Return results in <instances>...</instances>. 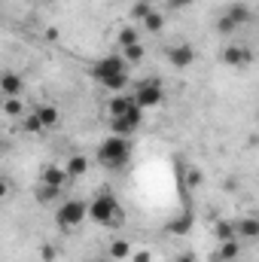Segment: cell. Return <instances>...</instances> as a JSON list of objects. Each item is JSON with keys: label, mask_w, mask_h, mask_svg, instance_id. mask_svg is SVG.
Segmentation results:
<instances>
[{"label": "cell", "mask_w": 259, "mask_h": 262, "mask_svg": "<svg viewBox=\"0 0 259 262\" xmlns=\"http://www.w3.org/2000/svg\"><path fill=\"white\" fill-rule=\"evenodd\" d=\"M95 156H98V162L107 171H119V168L128 165V159H131V140L128 137H119V134H110L107 140H101Z\"/></svg>", "instance_id": "cell-1"}, {"label": "cell", "mask_w": 259, "mask_h": 262, "mask_svg": "<svg viewBox=\"0 0 259 262\" xmlns=\"http://www.w3.org/2000/svg\"><path fill=\"white\" fill-rule=\"evenodd\" d=\"M89 216L95 223H101V226H113L119 220V201H116V195L110 189H101L98 195L89 201Z\"/></svg>", "instance_id": "cell-2"}, {"label": "cell", "mask_w": 259, "mask_h": 262, "mask_svg": "<svg viewBox=\"0 0 259 262\" xmlns=\"http://www.w3.org/2000/svg\"><path fill=\"white\" fill-rule=\"evenodd\" d=\"M85 216H89V201H82V198H67L55 210V223L61 229H76Z\"/></svg>", "instance_id": "cell-3"}, {"label": "cell", "mask_w": 259, "mask_h": 262, "mask_svg": "<svg viewBox=\"0 0 259 262\" xmlns=\"http://www.w3.org/2000/svg\"><path fill=\"white\" fill-rule=\"evenodd\" d=\"M131 101L140 107V110H149V107H159L165 101V92H162V82L159 79H140L137 82V92L131 95Z\"/></svg>", "instance_id": "cell-4"}, {"label": "cell", "mask_w": 259, "mask_h": 262, "mask_svg": "<svg viewBox=\"0 0 259 262\" xmlns=\"http://www.w3.org/2000/svg\"><path fill=\"white\" fill-rule=\"evenodd\" d=\"M140 125H143V110H140L137 104L128 107L122 116H113V119H110V131H113V134H119V137H131Z\"/></svg>", "instance_id": "cell-5"}, {"label": "cell", "mask_w": 259, "mask_h": 262, "mask_svg": "<svg viewBox=\"0 0 259 262\" xmlns=\"http://www.w3.org/2000/svg\"><path fill=\"white\" fill-rule=\"evenodd\" d=\"M128 70V61L122 58V55H104V58H98L95 64H92V76L101 82V79H107V76H113V73H125Z\"/></svg>", "instance_id": "cell-6"}, {"label": "cell", "mask_w": 259, "mask_h": 262, "mask_svg": "<svg viewBox=\"0 0 259 262\" xmlns=\"http://www.w3.org/2000/svg\"><path fill=\"white\" fill-rule=\"evenodd\" d=\"M165 58L171 61V67L186 70V67L195 61V46H192V43H174V46H168V49H165Z\"/></svg>", "instance_id": "cell-7"}, {"label": "cell", "mask_w": 259, "mask_h": 262, "mask_svg": "<svg viewBox=\"0 0 259 262\" xmlns=\"http://www.w3.org/2000/svg\"><path fill=\"white\" fill-rule=\"evenodd\" d=\"M223 64H229V67L253 64V49H250V46H241V43H229V46L223 49Z\"/></svg>", "instance_id": "cell-8"}, {"label": "cell", "mask_w": 259, "mask_h": 262, "mask_svg": "<svg viewBox=\"0 0 259 262\" xmlns=\"http://www.w3.org/2000/svg\"><path fill=\"white\" fill-rule=\"evenodd\" d=\"M21 92H25L21 73H15V70L0 73V95H3V98H21Z\"/></svg>", "instance_id": "cell-9"}, {"label": "cell", "mask_w": 259, "mask_h": 262, "mask_svg": "<svg viewBox=\"0 0 259 262\" xmlns=\"http://www.w3.org/2000/svg\"><path fill=\"white\" fill-rule=\"evenodd\" d=\"M235 28H244L247 21H253V9H250V3H244V0H238V3H229L226 6V12H223Z\"/></svg>", "instance_id": "cell-10"}, {"label": "cell", "mask_w": 259, "mask_h": 262, "mask_svg": "<svg viewBox=\"0 0 259 262\" xmlns=\"http://www.w3.org/2000/svg\"><path fill=\"white\" fill-rule=\"evenodd\" d=\"M192 226H195V216H192V210L186 207V210H180L174 220H168V226H165V229H168V235H177V238H180V235H189V232H192Z\"/></svg>", "instance_id": "cell-11"}, {"label": "cell", "mask_w": 259, "mask_h": 262, "mask_svg": "<svg viewBox=\"0 0 259 262\" xmlns=\"http://www.w3.org/2000/svg\"><path fill=\"white\" fill-rule=\"evenodd\" d=\"M40 183H46V186H55V189H64L67 183V174H64V165H46L43 168V174H40Z\"/></svg>", "instance_id": "cell-12"}, {"label": "cell", "mask_w": 259, "mask_h": 262, "mask_svg": "<svg viewBox=\"0 0 259 262\" xmlns=\"http://www.w3.org/2000/svg\"><path fill=\"white\" fill-rule=\"evenodd\" d=\"M235 238H244V241H256L259 238V220L256 216H244L235 223Z\"/></svg>", "instance_id": "cell-13"}, {"label": "cell", "mask_w": 259, "mask_h": 262, "mask_svg": "<svg viewBox=\"0 0 259 262\" xmlns=\"http://www.w3.org/2000/svg\"><path fill=\"white\" fill-rule=\"evenodd\" d=\"M64 174H67V180L85 177V174H89V156H70L67 165H64Z\"/></svg>", "instance_id": "cell-14"}, {"label": "cell", "mask_w": 259, "mask_h": 262, "mask_svg": "<svg viewBox=\"0 0 259 262\" xmlns=\"http://www.w3.org/2000/svg\"><path fill=\"white\" fill-rule=\"evenodd\" d=\"M34 116L40 119V125H43V128L58 125V107H55V104H40V107L34 110Z\"/></svg>", "instance_id": "cell-15"}, {"label": "cell", "mask_w": 259, "mask_h": 262, "mask_svg": "<svg viewBox=\"0 0 259 262\" xmlns=\"http://www.w3.org/2000/svg\"><path fill=\"white\" fill-rule=\"evenodd\" d=\"M213 256H220L223 262H235L238 256H241V241H238V238H232V241H220V250H217Z\"/></svg>", "instance_id": "cell-16"}, {"label": "cell", "mask_w": 259, "mask_h": 262, "mask_svg": "<svg viewBox=\"0 0 259 262\" xmlns=\"http://www.w3.org/2000/svg\"><path fill=\"white\" fill-rule=\"evenodd\" d=\"M140 25H143V31H146V34H162V31H165V15H162L159 9H153Z\"/></svg>", "instance_id": "cell-17"}, {"label": "cell", "mask_w": 259, "mask_h": 262, "mask_svg": "<svg viewBox=\"0 0 259 262\" xmlns=\"http://www.w3.org/2000/svg\"><path fill=\"white\" fill-rule=\"evenodd\" d=\"M128 107H134V101H131V98H125V95H116V98H110L107 113H110V119H113V116H122Z\"/></svg>", "instance_id": "cell-18"}, {"label": "cell", "mask_w": 259, "mask_h": 262, "mask_svg": "<svg viewBox=\"0 0 259 262\" xmlns=\"http://www.w3.org/2000/svg\"><path fill=\"white\" fill-rule=\"evenodd\" d=\"M0 113H6V116L18 119V116L25 113V101H21V98H3V104H0Z\"/></svg>", "instance_id": "cell-19"}, {"label": "cell", "mask_w": 259, "mask_h": 262, "mask_svg": "<svg viewBox=\"0 0 259 262\" xmlns=\"http://www.w3.org/2000/svg\"><path fill=\"white\" fill-rule=\"evenodd\" d=\"M61 192H64V189H55V186L40 183L34 195H37V201H40V204H52V201H58V198H61Z\"/></svg>", "instance_id": "cell-20"}, {"label": "cell", "mask_w": 259, "mask_h": 262, "mask_svg": "<svg viewBox=\"0 0 259 262\" xmlns=\"http://www.w3.org/2000/svg\"><path fill=\"white\" fill-rule=\"evenodd\" d=\"M101 85H104V89H110V92H122V89L128 85V70H125V73H113V76L101 79Z\"/></svg>", "instance_id": "cell-21"}, {"label": "cell", "mask_w": 259, "mask_h": 262, "mask_svg": "<svg viewBox=\"0 0 259 262\" xmlns=\"http://www.w3.org/2000/svg\"><path fill=\"white\" fill-rule=\"evenodd\" d=\"M110 256H113V259H125V256H131V244L125 241V238L110 241Z\"/></svg>", "instance_id": "cell-22"}, {"label": "cell", "mask_w": 259, "mask_h": 262, "mask_svg": "<svg viewBox=\"0 0 259 262\" xmlns=\"http://www.w3.org/2000/svg\"><path fill=\"white\" fill-rule=\"evenodd\" d=\"M134 43H140V34H137L134 25H125V28L119 31V46L125 49V46H134Z\"/></svg>", "instance_id": "cell-23"}, {"label": "cell", "mask_w": 259, "mask_h": 262, "mask_svg": "<svg viewBox=\"0 0 259 262\" xmlns=\"http://www.w3.org/2000/svg\"><path fill=\"white\" fill-rule=\"evenodd\" d=\"M143 55H146L143 43H134V46H125V49H122V58H125V61H131V64L143 61Z\"/></svg>", "instance_id": "cell-24"}, {"label": "cell", "mask_w": 259, "mask_h": 262, "mask_svg": "<svg viewBox=\"0 0 259 262\" xmlns=\"http://www.w3.org/2000/svg\"><path fill=\"white\" fill-rule=\"evenodd\" d=\"M213 232H217V238H220V241H232V238H235V223H229V220H220Z\"/></svg>", "instance_id": "cell-25"}, {"label": "cell", "mask_w": 259, "mask_h": 262, "mask_svg": "<svg viewBox=\"0 0 259 262\" xmlns=\"http://www.w3.org/2000/svg\"><path fill=\"white\" fill-rule=\"evenodd\" d=\"M153 9H156L153 3H134V6H131V18H134V21H143Z\"/></svg>", "instance_id": "cell-26"}, {"label": "cell", "mask_w": 259, "mask_h": 262, "mask_svg": "<svg viewBox=\"0 0 259 262\" xmlns=\"http://www.w3.org/2000/svg\"><path fill=\"white\" fill-rule=\"evenodd\" d=\"M186 183H189V189H198L204 183V174L198 168H186Z\"/></svg>", "instance_id": "cell-27"}, {"label": "cell", "mask_w": 259, "mask_h": 262, "mask_svg": "<svg viewBox=\"0 0 259 262\" xmlns=\"http://www.w3.org/2000/svg\"><path fill=\"white\" fill-rule=\"evenodd\" d=\"M217 31L223 34V37H232V34H238V28L226 18V15H220V21H217Z\"/></svg>", "instance_id": "cell-28"}, {"label": "cell", "mask_w": 259, "mask_h": 262, "mask_svg": "<svg viewBox=\"0 0 259 262\" xmlns=\"http://www.w3.org/2000/svg\"><path fill=\"white\" fill-rule=\"evenodd\" d=\"M40 259H43V262H55V259H58L55 244H40Z\"/></svg>", "instance_id": "cell-29"}, {"label": "cell", "mask_w": 259, "mask_h": 262, "mask_svg": "<svg viewBox=\"0 0 259 262\" xmlns=\"http://www.w3.org/2000/svg\"><path fill=\"white\" fill-rule=\"evenodd\" d=\"M25 131H28V134H40V131H46V128H43V125H40V119L31 113V116L25 119Z\"/></svg>", "instance_id": "cell-30"}, {"label": "cell", "mask_w": 259, "mask_h": 262, "mask_svg": "<svg viewBox=\"0 0 259 262\" xmlns=\"http://www.w3.org/2000/svg\"><path fill=\"white\" fill-rule=\"evenodd\" d=\"M168 3V9H174V12H180V9H189L195 0H165Z\"/></svg>", "instance_id": "cell-31"}, {"label": "cell", "mask_w": 259, "mask_h": 262, "mask_svg": "<svg viewBox=\"0 0 259 262\" xmlns=\"http://www.w3.org/2000/svg\"><path fill=\"white\" fill-rule=\"evenodd\" d=\"M131 256H134V262H149V259H153V253H149V250H137V253H131Z\"/></svg>", "instance_id": "cell-32"}, {"label": "cell", "mask_w": 259, "mask_h": 262, "mask_svg": "<svg viewBox=\"0 0 259 262\" xmlns=\"http://www.w3.org/2000/svg\"><path fill=\"white\" fill-rule=\"evenodd\" d=\"M6 195H9V180H6V177H0V201H3Z\"/></svg>", "instance_id": "cell-33"}, {"label": "cell", "mask_w": 259, "mask_h": 262, "mask_svg": "<svg viewBox=\"0 0 259 262\" xmlns=\"http://www.w3.org/2000/svg\"><path fill=\"white\" fill-rule=\"evenodd\" d=\"M174 262H195V256H192V253H180Z\"/></svg>", "instance_id": "cell-34"}, {"label": "cell", "mask_w": 259, "mask_h": 262, "mask_svg": "<svg viewBox=\"0 0 259 262\" xmlns=\"http://www.w3.org/2000/svg\"><path fill=\"white\" fill-rule=\"evenodd\" d=\"M210 262H223V259H220V256H210Z\"/></svg>", "instance_id": "cell-35"}, {"label": "cell", "mask_w": 259, "mask_h": 262, "mask_svg": "<svg viewBox=\"0 0 259 262\" xmlns=\"http://www.w3.org/2000/svg\"><path fill=\"white\" fill-rule=\"evenodd\" d=\"M134 3H153V0H134Z\"/></svg>", "instance_id": "cell-36"}, {"label": "cell", "mask_w": 259, "mask_h": 262, "mask_svg": "<svg viewBox=\"0 0 259 262\" xmlns=\"http://www.w3.org/2000/svg\"><path fill=\"white\" fill-rule=\"evenodd\" d=\"M0 104H3V101H0Z\"/></svg>", "instance_id": "cell-37"}, {"label": "cell", "mask_w": 259, "mask_h": 262, "mask_svg": "<svg viewBox=\"0 0 259 262\" xmlns=\"http://www.w3.org/2000/svg\"><path fill=\"white\" fill-rule=\"evenodd\" d=\"M101 262H104V259H101Z\"/></svg>", "instance_id": "cell-38"}]
</instances>
